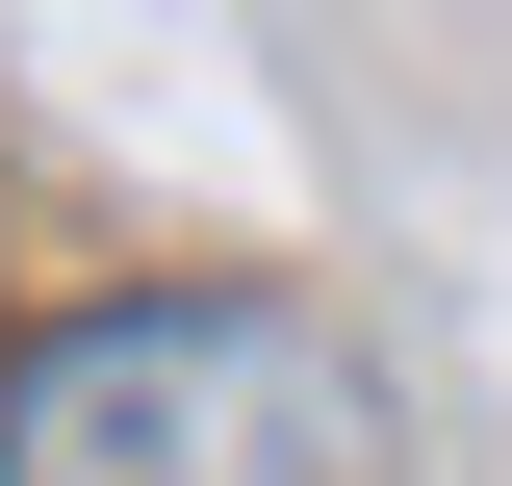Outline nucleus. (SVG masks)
I'll use <instances>...</instances> for the list:
<instances>
[{"instance_id": "nucleus-1", "label": "nucleus", "mask_w": 512, "mask_h": 486, "mask_svg": "<svg viewBox=\"0 0 512 486\" xmlns=\"http://www.w3.org/2000/svg\"><path fill=\"white\" fill-rule=\"evenodd\" d=\"M0 486H410V410L308 282H154L0 359Z\"/></svg>"}]
</instances>
